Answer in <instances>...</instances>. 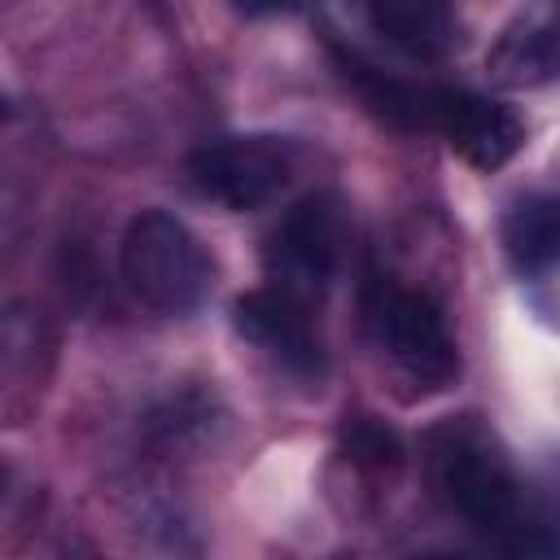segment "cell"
I'll use <instances>...</instances> for the list:
<instances>
[{
    "label": "cell",
    "mask_w": 560,
    "mask_h": 560,
    "mask_svg": "<svg viewBox=\"0 0 560 560\" xmlns=\"http://www.w3.org/2000/svg\"><path fill=\"white\" fill-rule=\"evenodd\" d=\"M424 464L442 503L499 560H560V538L529 516L516 468L486 424L472 416L438 424L424 442Z\"/></svg>",
    "instance_id": "1"
},
{
    "label": "cell",
    "mask_w": 560,
    "mask_h": 560,
    "mask_svg": "<svg viewBox=\"0 0 560 560\" xmlns=\"http://www.w3.org/2000/svg\"><path fill=\"white\" fill-rule=\"evenodd\" d=\"M363 319L376 354L394 381L411 385V394H438L459 376L455 332L446 311L424 289H411L394 276H372L363 293Z\"/></svg>",
    "instance_id": "2"
},
{
    "label": "cell",
    "mask_w": 560,
    "mask_h": 560,
    "mask_svg": "<svg viewBox=\"0 0 560 560\" xmlns=\"http://www.w3.org/2000/svg\"><path fill=\"white\" fill-rule=\"evenodd\" d=\"M118 271L131 298L158 315H188L214 289V258L171 210H140L118 245Z\"/></svg>",
    "instance_id": "3"
},
{
    "label": "cell",
    "mask_w": 560,
    "mask_h": 560,
    "mask_svg": "<svg viewBox=\"0 0 560 560\" xmlns=\"http://www.w3.org/2000/svg\"><path fill=\"white\" fill-rule=\"evenodd\" d=\"M346 258V210L328 192H306L293 201L262 241L267 284L315 306L328 298Z\"/></svg>",
    "instance_id": "4"
},
{
    "label": "cell",
    "mask_w": 560,
    "mask_h": 560,
    "mask_svg": "<svg viewBox=\"0 0 560 560\" xmlns=\"http://www.w3.org/2000/svg\"><path fill=\"white\" fill-rule=\"evenodd\" d=\"M293 175V144L271 131H241L201 144L188 158V184L201 201L245 214L280 197Z\"/></svg>",
    "instance_id": "5"
},
{
    "label": "cell",
    "mask_w": 560,
    "mask_h": 560,
    "mask_svg": "<svg viewBox=\"0 0 560 560\" xmlns=\"http://www.w3.org/2000/svg\"><path fill=\"white\" fill-rule=\"evenodd\" d=\"M232 324L245 346H254L276 372L315 381L324 372V337H319V311L262 284L236 298Z\"/></svg>",
    "instance_id": "6"
},
{
    "label": "cell",
    "mask_w": 560,
    "mask_h": 560,
    "mask_svg": "<svg viewBox=\"0 0 560 560\" xmlns=\"http://www.w3.org/2000/svg\"><path fill=\"white\" fill-rule=\"evenodd\" d=\"M433 131L459 153L472 171H499L508 166L525 144V122L512 105L468 92V88H438L433 101Z\"/></svg>",
    "instance_id": "7"
},
{
    "label": "cell",
    "mask_w": 560,
    "mask_h": 560,
    "mask_svg": "<svg viewBox=\"0 0 560 560\" xmlns=\"http://www.w3.org/2000/svg\"><path fill=\"white\" fill-rule=\"evenodd\" d=\"M490 83L521 92L560 79V4L521 9L486 52Z\"/></svg>",
    "instance_id": "8"
},
{
    "label": "cell",
    "mask_w": 560,
    "mask_h": 560,
    "mask_svg": "<svg viewBox=\"0 0 560 560\" xmlns=\"http://www.w3.org/2000/svg\"><path fill=\"white\" fill-rule=\"evenodd\" d=\"M332 57H337V70H341L346 88H350V92L363 101V109H372L381 122H389V127H398V131L433 127L438 88L398 79V74L381 70L376 61H368L363 52H354V48H346V44H332Z\"/></svg>",
    "instance_id": "9"
},
{
    "label": "cell",
    "mask_w": 560,
    "mask_h": 560,
    "mask_svg": "<svg viewBox=\"0 0 560 560\" xmlns=\"http://www.w3.org/2000/svg\"><path fill=\"white\" fill-rule=\"evenodd\" d=\"M52 363V337L44 315L31 302H13L0 332V381H4V416L18 424L35 407V389L44 385Z\"/></svg>",
    "instance_id": "10"
},
{
    "label": "cell",
    "mask_w": 560,
    "mask_h": 560,
    "mask_svg": "<svg viewBox=\"0 0 560 560\" xmlns=\"http://www.w3.org/2000/svg\"><path fill=\"white\" fill-rule=\"evenodd\" d=\"M363 22L372 26L376 39H385L394 52L411 61H442L459 44V18L446 4L433 0H385L368 4Z\"/></svg>",
    "instance_id": "11"
},
{
    "label": "cell",
    "mask_w": 560,
    "mask_h": 560,
    "mask_svg": "<svg viewBox=\"0 0 560 560\" xmlns=\"http://www.w3.org/2000/svg\"><path fill=\"white\" fill-rule=\"evenodd\" d=\"M503 254L521 276H547L560 267V197L534 192L503 214Z\"/></svg>",
    "instance_id": "12"
},
{
    "label": "cell",
    "mask_w": 560,
    "mask_h": 560,
    "mask_svg": "<svg viewBox=\"0 0 560 560\" xmlns=\"http://www.w3.org/2000/svg\"><path fill=\"white\" fill-rule=\"evenodd\" d=\"M219 411H214V398L206 394H171L162 398L149 420H144V438L162 451V455H188V451H201L214 442V429H219Z\"/></svg>",
    "instance_id": "13"
},
{
    "label": "cell",
    "mask_w": 560,
    "mask_h": 560,
    "mask_svg": "<svg viewBox=\"0 0 560 560\" xmlns=\"http://www.w3.org/2000/svg\"><path fill=\"white\" fill-rule=\"evenodd\" d=\"M341 455L350 459V468H359L368 477H394L402 464V446H398L394 429H385L372 416H354L341 429Z\"/></svg>",
    "instance_id": "14"
},
{
    "label": "cell",
    "mask_w": 560,
    "mask_h": 560,
    "mask_svg": "<svg viewBox=\"0 0 560 560\" xmlns=\"http://www.w3.org/2000/svg\"><path fill=\"white\" fill-rule=\"evenodd\" d=\"M411 560H464V556H455V551H420Z\"/></svg>",
    "instance_id": "15"
},
{
    "label": "cell",
    "mask_w": 560,
    "mask_h": 560,
    "mask_svg": "<svg viewBox=\"0 0 560 560\" xmlns=\"http://www.w3.org/2000/svg\"><path fill=\"white\" fill-rule=\"evenodd\" d=\"M337 560H354V556H337Z\"/></svg>",
    "instance_id": "16"
}]
</instances>
